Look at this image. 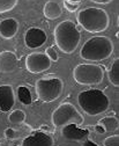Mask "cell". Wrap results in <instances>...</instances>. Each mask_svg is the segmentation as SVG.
Returning <instances> with one entry per match:
<instances>
[{
	"mask_svg": "<svg viewBox=\"0 0 119 146\" xmlns=\"http://www.w3.org/2000/svg\"><path fill=\"white\" fill-rule=\"evenodd\" d=\"M53 36L56 45L61 52L67 54L73 53L78 49L81 41V34L75 23L71 20L59 22L53 30Z\"/></svg>",
	"mask_w": 119,
	"mask_h": 146,
	"instance_id": "6da1fadb",
	"label": "cell"
},
{
	"mask_svg": "<svg viewBox=\"0 0 119 146\" xmlns=\"http://www.w3.org/2000/svg\"><path fill=\"white\" fill-rule=\"evenodd\" d=\"M78 23L88 33L105 31L110 25V16L103 8L87 7L81 9L76 15Z\"/></svg>",
	"mask_w": 119,
	"mask_h": 146,
	"instance_id": "7a4b0ae2",
	"label": "cell"
},
{
	"mask_svg": "<svg viewBox=\"0 0 119 146\" xmlns=\"http://www.w3.org/2000/svg\"><path fill=\"white\" fill-rule=\"evenodd\" d=\"M113 52V43L107 36H94L86 41L80 50V57L89 62L108 59Z\"/></svg>",
	"mask_w": 119,
	"mask_h": 146,
	"instance_id": "3957f363",
	"label": "cell"
},
{
	"mask_svg": "<svg viewBox=\"0 0 119 146\" xmlns=\"http://www.w3.org/2000/svg\"><path fill=\"white\" fill-rule=\"evenodd\" d=\"M78 102L82 110L89 116H97L108 110L110 100L104 92L93 88L82 90L78 95Z\"/></svg>",
	"mask_w": 119,
	"mask_h": 146,
	"instance_id": "277c9868",
	"label": "cell"
},
{
	"mask_svg": "<svg viewBox=\"0 0 119 146\" xmlns=\"http://www.w3.org/2000/svg\"><path fill=\"white\" fill-rule=\"evenodd\" d=\"M51 121L56 127H62L70 124L81 125L84 122V118L74 104L65 102L59 104L53 110L51 115Z\"/></svg>",
	"mask_w": 119,
	"mask_h": 146,
	"instance_id": "5b68a950",
	"label": "cell"
},
{
	"mask_svg": "<svg viewBox=\"0 0 119 146\" xmlns=\"http://www.w3.org/2000/svg\"><path fill=\"white\" fill-rule=\"evenodd\" d=\"M73 78L79 85H99L104 79V70L97 64H79L73 70Z\"/></svg>",
	"mask_w": 119,
	"mask_h": 146,
	"instance_id": "8992f818",
	"label": "cell"
},
{
	"mask_svg": "<svg viewBox=\"0 0 119 146\" xmlns=\"http://www.w3.org/2000/svg\"><path fill=\"white\" fill-rule=\"evenodd\" d=\"M64 82L59 78H41L36 81L35 90L39 101L53 102L62 94Z\"/></svg>",
	"mask_w": 119,
	"mask_h": 146,
	"instance_id": "52a82bcc",
	"label": "cell"
},
{
	"mask_svg": "<svg viewBox=\"0 0 119 146\" xmlns=\"http://www.w3.org/2000/svg\"><path fill=\"white\" fill-rule=\"evenodd\" d=\"M26 67L30 73L39 74L51 67V60L43 52H32L26 58Z\"/></svg>",
	"mask_w": 119,
	"mask_h": 146,
	"instance_id": "ba28073f",
	"label": "cell"
},
{
	"mask_svg": "<svg viewBox=\"0 0 119 146\" xmlns=\"http://www.w3.org/2000/svg\"><path fill=\"white\" fill-rule=\"evenodd\" d=\"M47 40L46 33L41 28H29L24 35V43L29 49H37Z\"/></svg>",
	"mask_w": 119,
	"mask_h": 146,
	"instance_id": "9c48e42d",
	"label": "cell"
},
{
	"mask_svg": "<svg viewBox=\"0 0 119 146\" xmlns=\"http://www.w3.org/2000/svg\"><path fill=\"white\" fill-rule=\"evenodd\" d=\"M60 135L62 138L72 141H83L86 140L89 136V130L81 129L79 125L70 124L60 127Z\"/></svg>",
	"mask_w": 119,
	"mask_h": 146,
	"instance_id": "30bf717a",
	"label": "cell"
},
{
	"mask_svg": "<svg viewBox=\"0 0 119 146\" xmlns=\"http://www.w3.org/2000/svg\"><path fill=\"white\" fill-rule=\"evenodd\" d=\"M15 103V93L11 85L0 86V110L9 111Z\"/></svg>",
	"mask_w": 119,
	"mask_h": 146,
	"instance_id": "8fae6325",
	"label": "cell"
},
{
	"mask_svg": "<svg viewBox=\"0 0 119 146\" xmlns=\"http://www.w3.org/2000/svg\"><path fill=\"white\" fill-rule=\"evenodd\" d=\"M22 146H53V138L45 132L37 131L26 137Z\"/></svg>",
	"mask_w": 119,
	"mask_h": 146,
	"instance_id": "7c38bea8",
	"label": "cell"
},
{
	"mask_svg": "<svg viewBox=\"0 0 119 146\" xmlns=\"http://www.w3.org/2000/svg\"><path fill=\"white\" fill-rule=\"evenodd\" d=\"M18 67V58L13 51L0 52V72L11 73Z\"/></svg>",
	"mask_w": 119,
	"mask_h": 146,
	"instance_id": "4fadbf2b",
	"label": "cell"
},
{
	"mask_svg": "<svg viewBox=\"0 0 119 146\" xmlns=\"http://www.w3.org/2000/svg\"><path fill=\"white\" fill-rule=\"evenodd\" d=\"M19 31V22L15 19H8L0 21V36L5 40H11Z\"/></svg>",
	"mask_w": 119,
	"mask_h": 146,
	"instance_id": "5bb4252c",
	"label": "cell"
},
{
	"mask_svg": "<svg viewBox=\"0 0 119 146\" xmlns=\"http://www.w3.org/2000/svg\"><path fill=\"white\" fill-rule=\"evenodd\" d=\"M43 14H44V16L46 17V19H49V20H56V19H58V17L61 16L62 8H61V6L57 1L49 0V1H46L45 5H44Z\"/></svg>",
	"mask_w": 119,
	"mask_h": 146,
	"instance_id": "9a60e30c",
	"label": "cell"
},
{
	"mask_svg": "<svg viewBox=\"0 0 119 146\" xmlns=\"http://www.w3.org/2000/svg\"><path fill=\"white\" fill-rule=\"evenodd\" d=\"M108 78L114 87L119 86V59L118 58H116L113 60V63L111 65V68L108 72Z\"/></svg>",
	"mask_w": 119,
	"mask_h": 146,
	"instance_id": "2e32d148",
	"label": "cell"
},
{
	"mask_svg": "<svg viewBox=\"0 0 119 146\" xmlns=\"http://www.w3.org/2000/svg\"><path fill=\"white\" fill-rule=\"evenodd\" d=\"M99 124L102 125L105 129V131H114L118 129V119L113 116H108V117H104V118H102Z\"/></svg>",
	"mask_w": 119,
	"mask_h": 146,
	"instance_id": "e0dca14e",
	"label": "cell"
},
{
	"mask_svg": "<svg viewBox=\"0 0 119 146\" xmlns=\"http://www.w3.org/2000/svg\"><path fill=\"white\" fill-rule=\"evenodd\" d=\"M8 119L12 124H15V125L22 124L26 121V113L23 110H21V109H16V110H14L9 114Z\"/></svg>",
	"mask_w": 119,
	"mask_h": 146,
	"instance_id": "ac0fdd59",
	"label": "cell"
},
{
	"mask_svg": "<svg viewBox=\"0 0 119 146\" xmlns=\"http://www.w3.org/2000/svg\"><path fill=\"white\" fill-rule=\"evenodd\" d=\"M18 98L20 100V102L22 104H30L31 103V94H30V90L24 87V86H20L18 88Z\"/></svg>",
	"mask_w": 119,
	"mask_h": 146,
	"instance_id": "d6986e66",
	"label": "cell"
},
{
	"mask_svg": "<svg viewBox=\"0 0 119 146\" xmlns=\"http://www.w3.org/2000/svg\"><path fill=\"white\" fill-rule=\"evenodd\" d=\"M19 0H0V14L11 12L18 5Z\"/></svg>",
	"mask_w": 119,
	"mask_h": 146,
	"instance_id": "ffe728a7",
	"label": "cell"
},
{
	"mask_svg": "<svg viewBox=\"0 0 119 146\" xmlns=\"http://www.w3.org/2000/svg\"><path fill=\"white\" fill-rule=\"evenodd\" d=\"M103 145L104 146H119L118 135H113V136H110V137L105 138L104 141H103Z\"/></svg>",
	"mask_w": 119,
	"mask_h": 146,
	"instance_id": "44dd1931",
	"label": "cell"
},
{
	"mask_svg": "<svg viewBox=\"0 0 119 146\" xmlns=\"http://www.w3.org/2000/svg\"><path fill=\"white\" fill-rule=\"evenodd\" d=\"M45 54H46V56L50 58V60H51V62H57V60L59 59L57 51H56V50H55V48H52V46H49V48L45 50Z\"/></svg>",
	"mask_w": 119,
	"mask_h": 146,
	"instance_id": "7402d4cb",
	"label": "cell"
},
{
	"mask_svg": "<svg viewBox=\"0 0 119 146\" xmlns=\"http://www.w3.org/2000/svg\"><path fill=\"white\" fill-rule=\"evenodd\" d=\"M80 6V3H70V1H64V7L68 12H76Z\"/></svg>",
	"mask_w": 119,
	"mask_h": 146,
	"instance_id": "603a6c76",
	"label": "cell"
},
{
	"mask_svg": "<svg viewBox=\"0 0 119 146\" xmlns=\"http://www.w3.org/2000/svg\"><path fill=\"white\" fill-rule=\"evenodd\" d=\"M4 135L9 140H13V139H15L16 137H18V132H16L14 129H12V127H7V129L5 130V132H4Z\"/></svg>",
	"mask_w": 119,
	"mask_h": 146,
	"instance_id": "cb8c5ba5",
	"label": "cell"
},
{
	"mask_svg": "<svg viewBox=\"0 0 119 146\" xmlns=\"http://www.w3.org/2000/svg\"><path fill=\"white\" fill-rule=\"evenodd\" d=\"M95 131H96V132H98V133H105V132H107V131H105V129H104V127L102 126L101 124H98V125H96V126H95Z\"/></svg>",
	"mask_w": 119,
	"mask_h": 146,
	"instance_id": "d4e9b609",
	"label": "cell"
},
{
	"mask_svg": "<svg viewBox=\"0 0 119 146\" xmlns=\"http://www.w3.org/2000/svg\"><path fill=\"white\" fill-rule=\"evenodd\" d=\"M90 1H93V3H96V4H103V5H105V4H109V3H111L112 0H90Z\"/></svg>",
	"mask_w": 119,
	"mask_h": 146,
	"instance_id": "484cf974",
	"label": "cell"
},
{
	"mask_svg": "<svg viewBox=\"0 0 119 146\" xmlns=\"http://www.w3.org/2000/svg\"><path fill=\"white\" fill-rule=\"evenodd\" d=\"M83 146H97V145H96V144H94V143H91V141H86Z\"/></svg>",
	"mask_w": 119,
	"mask_h": 146,
	"instance_id": "4316f807",
	"label": "cell"
},
{
	"mask_svg": "<svg viewBox=\"0 0 119 146\" xmlns=\"http://www.w3.org/2000/svg\"><path fill=\"white\" fill-rule=\"evenodd\" d=\"M66 1H70V3H81V0H66Z\"/></svg>",
	"mask_w": 119,
	"mask_h": 146,
	"instance_id": "83f0119b",
	"label": "cell"
}]
</instances>
